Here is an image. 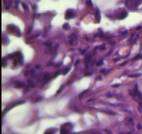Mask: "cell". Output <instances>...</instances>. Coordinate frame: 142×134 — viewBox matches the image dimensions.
Masks as SVG:
<instances>
[{"instance_id":"3","label":"cell","mask_w":142,"mask_h":134,"mask_svg":"<svg viewBox=\"0 0 142 134\" xmlns=\"http://www.w3.org/2000/svg\"><path fill=\"white\" fill-rule=\"evenodd\" d=\"M7 29L8 30V32L10 33H12L13 35H15L17 36H20L21 34H20V29L14 25H9L8 27H7Z\"/></svg>"},{"instance_id":"10","label":"cell","mask_w":142,"mask_h":134,"mask_svg":"<svg viewBox=\"0 0 142 134\" xmlns=\"http://www.w3.org/2000/svg\"><path fill=\"white\" fill-rule=\"evenodd\" d=\"M138 111L141 113H142V103H140L139 106H138Z\"/></svg>"},{"instance_id":"9","label":"cell","mask_w":142,"mask_h":134,"mask_svg":"<svg viewBox=\"0 0 142 134\" xmlns=\"http://www.w3.org/2000/svg\"><path fill=\"white\" fill-rule=\"evenodd\" d=\"M69 28H70V27L68 24H65L63 25V29H69Z\"/></svg>"},{"instance_id":"8","label":"cell","mask_w":142,"mask_h":134,"mask_svg":"<svg viewBox=\"0 0 142 134\" xmlns=\"http://www.w3.org/2000/svg\"><path fill=\"white\" fill-rule=\"evenodd\" d=\"M91 55L90 54H87L86 56V63H88L90 60H91Z\"/></svg>"},{"instance_id":"2","label":"cell","mask_w":142,"mask_h":134,"mask_svg":"<svg viewBox=\"0 0 142 134\" xmlns=\"http://www.w3.org/2000/svg\"><path fill=\"white\" fill-rule=\"evenodd\" d=\"M72 127L73 126L71 124H70V123L64 124L60 129V134H69Z\"/></svg>"},{"instance_id":"1","label":"cell","mask_w":142,"mask_h":134,"mask_svg":"<svg viewBox=\"0 0 142 134\" xmlns=\"http://www.w3.org/2000/svg\"><path fill=\"white\" fill-rule=\"evenodd\" d=\"M141 2L142 0H126V5L130 9H132L134 8H137Z\"/></svg>"},{"instance_id":"7","label":"cell","mask_w":142,"mask_h":134,"mask_svg":"<svg viewBox=\"0 0 142 134\" xmlns=\"http://www.w3.org/2000/svg\"><path fill=\"white\" fill-rule=\"evenodd\" d=\"M53 131H56V129L54 130V129H50V130H47L45 134H53Z\"/></svg>"},{"instance_id":"6","label":"cell","mask_w":142,"mask_h":134,"mask_svg":"<svg viewBox=\"0 0 142 134\" xmlns=\"http://www.w3.org/2000/svg\"><path fill=\"white\" fill-rule=\"evenodd\" d=\"M127 16V13L126 12H123L121 14H120V15L119 16V19H123V18H125Z\"/></svg>"},{"instance_id":"5","label":"cell","mask_w":142,"mask_h":134,"mask_svg":"<svg viewBox=\"0 0 142 134\" xmlns=\"http://www.w3.org/2000/svg\"><path fill=\"white\" fill-rule=\"evenodd\" d=\"M77 42H78L77 37H76L74 35L72 36L71 38V40H70V44H73V45H76V44H77Z\"/></svg>"},{"instance_id":"14","label":"cell","mask_w":142,"mask_h":134,"mask_svg":"<svg viewBox=\"0 0 142 134\" xmlns=\"http://www.w3.org/2000/svg\"><path fill=\"white\" fill-rule=\"evenodd\" d=\"M69 70H70V69H69V68H68V69H65L63 71V74H64V75H65L66 73H68V72H69Z\"/></svg>"},{"instance_id":"12","label":"cell","mask_w":142,"mask_h":134,"mask_svg":"<svg viewBox=\"0 0 142 134\" xmlns=\"http://www.w3.org/2000/svg\"><path fill=\"white\" fill-rule=\"evenodd\" d=\"M98 17V22H99V20H100V15H99V12H96V18Z\"/></svg>"},{"instance_id":"13","label":"cell","mask_w":142,"mask_h":134,"mask_svg":"<svg viewBox=\"0 0 142 134\" xmlns=\"http://www.w3.org/2000/svg\"><path fill=\"white\" fill-rule=\"evenodd\" d=\"M22 5H23L24 8V9H25L26 11H28V9H29V8H28L27 5H26L25 3H22Z\"/></svg>"},{"instance_id":"4","label":"cell","mask_w":142,"mask_h":134,"mask_svg":"<svg viewBox=\"0 0 142 134\" xmlns=\"http://www.w3.org/2000/svg\"><path fill=\"white\" fill-rule=\"evenodd\" d=\"M75 16V13L74 11L69 9L66 12H65V18L66 19H71L72 17H74Z\"/></svg>"},{"instance_id":"11","label":"cell","mask_w":142,"mask_h":134,"mask_svg":"<svg viewBox=\"0 0 142 134\" xmlns=\"http://www.w3.org/2000/svg\"><path fill=\"white\" fill-rule=\"evenodd\" d=\"M44 79H45V81L50 79V76H49V75H48V74H46V75H45V77H44Z\"/></svg>"}]
</instances>
